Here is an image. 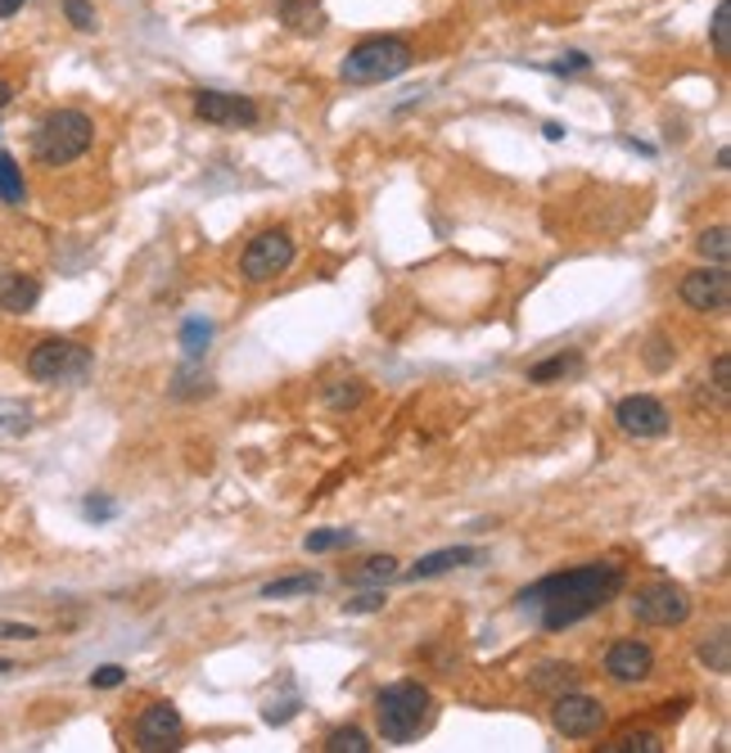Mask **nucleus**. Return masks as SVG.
<instances>
[{
  "label": "nucleus",
  "instance_id": "obj_42",
  "mask_svg": "<svg viewBox=\"0 0 731 753\" xmlns=\"http://www.w3.org/2000/svg\"><path fill=\"white\" fill-rule=\"evenodd\" d=\"M10 100H14V87H10V82H6V78H0V109H6V104H10Z\"/></svg>",
  "mask_w": 731,
  "mask_h": 753
},
{
  "label": "nucleus",
  "instance_id": "obj_24",
  "mask_svg": "<svg viewBox=\"0 0 731 753\" xmlns=\"http://www.w3.org/2000/svg\"><path fill=\"white\" fill-rule=\"evenodd\" d=\"M582 370V357L578 353H560L551 362H538L534 370H528V384H551V379H565V375H578Z\"/></svg>",
  "mask_w": 731,
  "mask_h": 753
},
{
  "label": "nucleus",
  "instance_id": "obj_17",
  "mask_svg": "<svg viewBox=\"0 0 731 753\" xmlns=\"http://www.w3.org/2000/svg\"><path fill=\"white\" fill-rule=\"evenodd\" d=\"M397 573H403V569H397L393 556H370V560H362L357 569H348L344 582H348V587H384V582L397 578Z\"/></svg>",
  "mask_w": 731,
  "mask_h": 753
},
{
  "label": "nucleus",
  "instance_id": "obj_22",
  "mask_svg": "<svg viewBox=\"0 0 731 753\" xmlns=\"http://www.w3.org/2000/svg\"><path fill=\"white\" fill-rule=\"evenodd\" d=\"M353 541H357L353 528H321V532L303 537V551L307 556H325V551H344V546H353Z\"/></svg>",
  "mask_w": 731,
  "mask_h": 753
},
{
  "label": "nucleus",
  "instance_id": "obj_19",
  "mask_svg": "<svg viewBox=\"0 0 731 753\" xmlns=\"http://www.w3.org/2000/svg\"><path fill=\"white\" fill-rule=\"evenodd\" d=\"M23 199H28L23 167L14 163V154H0V203H10V208H19Z\"/></svg>",
  "mask_w": 731,
  "mask_h": 753
},
{
  "label": "nucleus",
  "instance_id": "obj_7",
  "mask_svg": "<svg viewBox=\"0 0 731 753\" xmlns=\"http://www.w3.org/2000/svg\"><path fill=\"white\" fill-rule=\"evenodd\" d=\"M632 619L646 628H682L691 619V596L678 582H654L632 596Z\"/></svg>",
  "mask_w": 731,
  "mask_h": 753
},
{
  "label": "nucleus",
  "instance_id": "obj_36",
  "mask_svg": "<svg viewBox=\"0 0 731 753\" xmlns=\"http://www.w3.org/2000/svg\"><path fill=\"white\" fill-rule=\"evenodd\" d=\"M82 515H87L91 523H104V519L118 515V506H113L109 497H87V501H82Z\"/></svg>",
  "mask_w": 731,
  "mask_h": 753
},
{
  "label": "nucleus",
  "instance_id": "obj_32",
  "mask_svg": "<svg viewBox=\"0 0 731 753\" xmlns=\"http://www.w3.org/2000/svg\"><path fill=\"white\" fill-rule=\"evenodd\" d=\"M713 393H718V406H727V393H731V357L727 353L713 357Z\"/></svg>",
  "mask_w": 731,
  "mask_h": 753
},
{
  "label": "nucleus",
  "instance_id": "obj_6",
  "mask_svg": "<svg viewBox=\"0 0 731 753\" xmlns=\"http://www.w3.org/2000/svg\"><path fill=\"white\" fill-rule=\"evenodd\" d=\"M294 257H298V248H294V235L290 231H262V235H253L248 240V248L240 253V276L248 281V285H267V281H276V276H285V271L294 266Z\"/></svg>",
  "mask_w": 731,
  "mask_h": 753
},
{
  "label": "nucleus",
  "instance_id": "obj_2",
  "mask_svg": "<svg viewBox=\"0 0 731 753\" xmlns=\"http://www.w3.org/2000/svg\"><path fill=\"white\" fill-rule=\"evenodd\" d=\"M375 722H379L384 744H412L434 722L429 686H420V681H393V686H384L375 700Z\"/></svg>",
  "mask_w": 731,
  "mask_h": 753
},
{
  "label": "nucleus",
  "instance_id": "obj_4",
  "mask_svg": "<svg viewBox=\"0 0 731 753\" xmlns=\"http://www.w3.org/2000/svg\"><path fill=\"white\" fill-rule=\"evenodd\" d=\"M412 63H416V50L403 37H366L344 54L339 78L353 87H379V82L403 78Z\"/></svg>",
  "mask_w": 731,
  "mask_h": 753
},
{
  "label": "nucleus",
  "instance_id": "obj_18",
  "mask_svg": "<svg viewBox=\"0 0 731 753\" xmlns=\"http://www.w3.org/2000/svg\"><path fill=\"white\" fill-rule=\"evenodd\" d=\"M37 298H41V285H37L32 276H14L6 289H0V312L23 316V312H32V307H37Z\"/></svg>",
  "mask_w": 731,
  "mask_h": 753
},
{
  "label": "nucleus",
  "instance_id": "obj_39",
  "mask_svg": "<svg viewBox=\"0 0 731 753\" xmlns=\"http://www.w3.org/2000/svg\"><path fill=\"white\" fill-rule=\"evenodd\" d=\"M646 362H650V370H663L673 362V348L663 344V338H650V353H646Z\"/></svg>",
  "mask_w": 731,
  "mask_h": 753
},
{
  "label": "nucleus",
  "instance_id": "obj_25",
  "mask_svg": "<svg viewBox=\"0 0 731 753\" xmlns=\"http://www.w3.org/2000/svg\"><path fill=\"white\" fill-rule=\"evenodd\" d=\"M700 663H704L709 672H718V676H727V672H731V637H727V628H722V632H713V637L700 645Z\"/></svg>",
  "mask_w": 731,
  "mask_h": 753
},
{
  "label": "nucleus",
  "instance_id": "obj_43",
  "mask_svg": "<svg viewBox=\"0 0 731 753\" xmlns=\"http://www.w3.org/2000/svg\"><path fill=\"white\" fill-rule=\"evenodd\" d=\"M542 131H547V141H560V135H565V126H560V122H547Z\"/></svg>",
  "mask_w": 731,
  "mask_h": 753
},
{
  "label": "nucleus",
  "instance_id": "obj_23",
  "mask_svg": "<svg viewBox=\"0 0 731 753\" xmlns=\"http://www.w3.org/2000/svg\"><path fill=\"white\" fill-rule=\"evenodd\" d=\"M366 401V384L362 379H335L325 384V406L329 410H357Z\"/></svg>",
  "mask_w": 731,
  "mask_h": 753
},
{
  "label": "nucleus",
  "instance_id": "obj_29",
  "mask_svg": "<svg viewBox=\"0 0 731 753\" xmlns=\"http://www.w3.org/2000/svg\"><path fill=\"white\" fill-rule=\"evenodd\" d=\"M709 32H713V50H718V59H731V0H718Z\"/></svg>",
  "mask_w": 731,
  "mask_h": 753
},
{
  "label": "nucleus",
  "instance_id": "obj_16",
  "mask_svg": "<svg viewBox=\"0 0 731 753\" xmlns=\"http://www.w3.org/2000/svg\"><path fill=\"white\" fill-rule=\"evenodd\" d=\"M528 686H534L538 695H565V691H578V668L573 663H542L534 668V676H528Z\"/></svg>",
  "mask_w": 731,
  "mask_h": 753
},
{
  "label": "nucleus",
  "instance_id": "obj_30",
  "mask_svg": "<svg viewBox=\"0 0 731 753\" xmlns=\"http://www.w3.org/2000/svg\"><path fill=\"white\" fill-rule=\"evenodd\" d=\"M606 753H663V740L637 731V735H619L615 744H606Z\"/></svg>",
  "mask_w": 731,
  "mask_h": 753
},
{
  "label": "nucleus",
  "instance_id": "obj_41",
  "mask_svg": "<svg viewBox=\"0 0 731 753\" xmlns=\"http://www.w3.org/2000/svg\"><path fill=\"white\" fill-rule=\"evenodd\" d=\"M23 6H28V0H0V19H14Z\"/></svg>",
  "mask_w": 731,
  "mask_h": 753
},
{
  "label": "nucleus",
  "instance_id": "obj_10",
  "mask_svg": "<svg viewBox=\"0 0 731 753\" xmlns=\"http://www.w3.org/2000/svg\"><path fill=\"white\" fill-rule=\"evenodd\" d=\"M190 109H194V118H204V122H213V126H253V122L262 118L248 95L209 91V87H199V91L190 95Z\"/></svg>",
  "mask_w": 731,
  "mask_h": 753
},
{
  "label": "nucleus",
  "instance_id": "obj_5",
  "mask_svg": "<svg viewBox=\"0 0 731 753\" xmlns=\"http://www.w3.org/2000/svg\"><path fill=\"white\" fill-rule=\"evenodd\" d=\"M28 375L37 384H78L91 375V348L73 344V338H41L28 353Z\"/></svg>",
  "mask_w": 731,
  "mask_h": 753
},
{
  "label": "nucleus",
  "instance_id": "obj_31",
  "mask_svg": "<svg viewBox=\"0 0 731 753\" xmlns=\"http://www.w3.org/2000/svg\"><path fill=\"white\" fill-rule=\"evenodd\" d=\"M63 14H69V23L78 32H100V14H95L91 0H63Z\"/></svg>",
  "mask_w": 731,
  "mask_h": 753
},
{
  "label": "nucleus",
  "instance_id": "obj_28",
  "mask_svg": "<svg viewBox=\"0 0 731 753\" xmlns=\"http://www.w3.org/2000/svg\"><path fill=\"white\" fill-rule=\"evenodd\" d=\"M213 393V379L204 375V370H194V366H185L181 375H176V384H172V397H181V401H190V397H209Z\"/></svg>",
  "mask_w": 731,
  "mask_h": 753
},
{
  "label": "nucleus",
  "instance_id": "obj_11",
  "mask_svg": "<svg viewBox=\"0 0 731 753\" xmlns=\"http://www.w3.org/2000/svg\"><path fill=\"white\" fill-rule=\"evenodd\" d=\"M185 740V722H181V709L159 700L150 704L141 718H136V749L145 753H163V749H181Z\"/></svg>",
  "mask_w": 731,
  "mask_h": 753
},
{
  "label": "nucleus",
  "instance_id": "obj_14",
  "mask_svg": "<svg viewBox=\"0 0 731 753\" xmlns=\"http://www.w3.org/2000/svg\"><path fill=\"white\" fill-rule=\"evenodd\" d=\"M479 560H484L479 546H447V551L420 556L403 578H407V582H420V578H438V573H451V569H470V564H479Z\"/></svg>",
  "mask_w": 731,
  "mask_h": 753
},
{
  "label": "nucleus",
  "instance_id": "obj_12",
  "mask_svg": "<svg viewBox=\"0 0 731 753\" xmlns=\"http://www.w3.org/2000/svg\"><path fill=\"white\" fill-rule=\"evenodd\" d=\"M682 303L691 307V312H727V303H731V276H727V266H700V271H687L682 276Z\"/></svg>",
  "mask_w": 731,
  "mask_h": 753
},
{
  "label": "nucleus",
  "instance_id": "obj_35",
  "mask_svg": "<svg viewBox=\"0 0 731 753\" xmlns=\"http://www.w3.org/2000/svg\"><path fill=\"white\" fill-rule=\"evenodd\" d=\"M591 68V59L582 54V50H569V54H560L556 63H547V73H587Z\"/></svg>",
  "mask_w": 731,
  "mask_h": 753
},
{
  "label": "nucleus",
  "instance_id": "obj_9",
  "mask_svg": "<svg viewBox=\"0 0 731 753\" xmlns=\"http://www.w3.org/2000/svg\"><path fill=\"white\" fill-rule=\"evenodd\" d=\"M615 425L628 434V438H663L673 429V416L669 406H663L659 397H646V393H632L615 406Z\"/></svg>",
  "mask_w": 731,
  "mask_h": 753
},
{
  "label": "nucleus",
  "instance_id": "obj_13",
  "mask_svg": "<svg viewBox=\"0 0 731 753\" xmlns=\"http://www.w3.org/2000/svg\"><path fill=\"white\" fill-rule=\"evenodd\" d=\"M654 672V650L637 637H623L606 650V676L619 681V686H641V681H650Z\"/></svg>",
  "mask_w": 731,
  "mask_h": 753
},
{
  "label": "nucleus",
  "instance_id": "obj_33",
  "mask_svg": "<svg viewBox=\"0 0 731 753\" xmlns=\"http://www.w3.org/2000/svg\"><path fill=\"white\" fill-rule=\"evenodd\" d=\"M388 604V596L375 587V591H362L357 600H344V613H379Z\"/></svg>",
  "mask_w": 731,
  "mask_h": 753
},
{
  "label": "nucleus",
  "instance_id": "obj_8",
  "mask_svg": "<svg viewBox=\"0 0 731 753\" xmlns=\"http://www.w3.org/2000/svg\"><path fill=\"white\" fill-rule=\"evenodd\" d=\"M551 722L565 740H587L606 726V704L591 695H578V691H565L551 700Z\"/></svg>",
  "mask_w": 731,
  "mask_h": 753
},
{
  "label": "nucleus",
  "instance_id": "obj_40",
  "mask_svg": "<svg viewBox=\"0 0 731 753\" xmlns=\"http://www.w3.org/2000/svg\"><path fill=\"white\" fill-rule=\"evenodd\" d=\"M10 425H28V410H23V406H0V434H6Z\"/></svg>",
  "mask_w": 731,
  "mask_h": 753
},
{
  "label": "nucleus",
  "instance_id": "obj_37",
  "mask_svg": "<svg viewBox=\"0 0 731 753\" xmlns=\"http://www.w3.org/2000/svg\"><path fill=\"white\" fill-rule=\"evenodd\" d=\"M294 713H298V700H281V704L272 700L267 709H262V722H272V726H285V722H290Z\"/></svg>",
  "mask_w": 731,
  "mask_h": 753
},
{
  "label": "nucleus",
  "instance_id": "obj_34",
  "mask_svg": "<svg viewBox=\"0 0 731 753\" xmlns=\"http://www.w3.org/2000/svg\"><path fill=\"white\" fill-rule=\"evenodd\" d=\"M122 681H126V668H122V663H104V668L91 672V686H95V691H113V686H122Z\"/></svg>",
  "mask_w": 731,
  "mask_h": 753
},
{
  "label": "nucleus",
  "instance_id": "obj_20",
  "mask_svg": "<svg viewBox=\"0 0 731 753\" xmlns=\"http://www.w3.org/2000/svg\"><path fill=\"white\" fill-rule=\"evenodd\" d=\"M312 591H321V578H316V573H294V578L267 582L257 596H262V600H290V596H312Z\"/></svg>",
  "mask_w": 731,
  "mask_h": 753
},
{
  "label": "nucleus",
  "instance_id": "obj_26",
  "mask_svg": "<svg viewBox=\"0 0 731 753\" xmlns=\"http://www.w3.org/2000/svg\"><path fill=\"white\" fill-rule=\"evenodd\" d=\"M325 753H370L375 744L366 740V731H357V726H339V731H329L325 735V744H321Z\"/></svg>",
  "mask_w": 731,
  "mask_h": 753
},
{
  "label": "nucleus",
  "instance_id": "obj_1",
  "mask_svg": "<svg viewBox=\"0 0 731 753\" xmlns=\"http://www.w3.org/2000/svg\"><path fill=\"white\" fill-rule=\"evenodd\" d=\"M623 582H628L623 564H610V560L578 564V569H565V573H551L534 587H524L519 609H538L547 632H565V628L591 619V613H601L623 591Z\"/></svg>",
  "mask_w": 731,
  "mask_h": 753
},
{
  "label": "nucleus",
  "instance_id": "obj_15",
  "mask_svg": "<svg viewBox=\"0 0 731 753\" xmlns=\"http://www.w3.org/2000/svg\"><path fill=\"white\" fill-rule=\"evenodd\" d=\"M276 19L294 37H316L325 28V10L316 6V0H276Z\"/></svg>",
  "mask_w": 731,
  "mask_h": 753
},
{
  "label": "nucleus",
  "instance_id": "obj_21",
  "mask_svg": "<svg viewBox=\"0 0 731 753\" xmlns=\"http://www.w3.org/2000/svg\"><path fill=\"white\" fill-rule=\"evenodd\" d=\"M209 344H213V320L190 316V320L181 325V348H185V357H190V362H199V357L209 353Z\"/></svg>",
  "mask_w": 731,
  "mask_h": 753
},
{
  "label": "nucleus",
  "instance_id": "obj_38",
  "mask_svg": "<svg viewBox=\"0 0 731 753\" xmlns=\"http://www.w3.org/2000/svg\"><path fill=\"white\" fill-rule=\"evenodd\" d=\"M41 637V628H32V623H10V619H0V641H37Z\"/></svg>",
  "mask_w": 731,
  "mask_h": 753
},
{
  "label": "nucleus",
  "instance_id": "obj_27",
  "mask_svg": "<svg viewBox=\"0 0 731 753\" xmlns=\"http://www.w3.org/2000/svg\"><path fill=\"white\" fill-rule=\"evenodd\" d=\"M696 248H700V257H709L713 266H727V257H731V235H727V226L704 231V235L696 240Z\"/></svg>",
  "mask_w": 731,
  "mask_h": 753
},
{
  "label": "nucleus",
  "instance_id": "obj_3",
  "mask_svg": "<svg viewBox=\"0 0 731 753\" xmlns=\"http://www.w3.org/2000/svg\"><path fill=\"white\" fill-rule=\"evenodd\" d=\"M95 141V122L82 109H54L32 131V159L45 167H69L78 163Z\"/></svg>",
  "mask_w": 731,
  "mask_h": 753
}]
</instances>
